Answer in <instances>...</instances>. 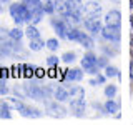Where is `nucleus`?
Returning <instances> with one entry per match:
<instances>
[{"label":"nucleus","mask_w":133,"mask_h":125,"mask_svg":"<svg viewBox=\"0 0 133 125\" xmlns=\"http://www.w3.org/2000/svg\"><path fill=\"white\" fill-rule=\"evenodd\" d=\"M8 14L17 25L32 23V10L25 2H15L8 7Z\"/></svg>","instance_id":"obj_1"},{"label":"nucleus","mask_w":133,"mask_h":125,"mask_svg":"<svg viewBox=\"0 0 133 125\" xmlns=\"http://www.w3.org/2000/svg\"><path fill=\"white\" fill-rule=\"evenodd\" d=\"M25 95L35 98V100H47V92L45 87H40V83L37 80H27L25 82Z\"/></svg>","instance_id":"obj_2"},{"label":"nucleus","mask_w":133,"mask_h":125,"mask_svg":"<svg viewBox=\"0 0 133 125\" xmlns=\"http://www.w3.org/2000/svg\"><path fill=\"white\" fill-rule=\"evenodd\" d=\"M102 37L108 42H113V43H118L122 35H120V27H113V25H105L102 27Z\"/></svg>","instance_id":"obj_3"},{"label":"nucleus","mask_w":133,"mask_h":125,"mask_svg":"<svg viewBox=\"0 0 133 125\" xmlns=\"http://www.w3.org/2000/svg\"><path fill=\"white\" fill-rule=\"evenodd\" d=\"M83 27L87 28V32L90 35H97V33L102 32V22H100L97 17H87L83 20Z\"/></svg>","instance_id":"obj_4"},{"label":"nucleus","mask_w":133,"mask_h":125,"mask_svg":"<svg viewBox=\"0 0 133 125\" xmlns=\"http://www.w3.org/2000/svg\"><path fill=\"white\" fill-rule=\"evenodd\" d=\"M97 62H98V57L95 55L91 50H88V52H87L85 55L82 57V68L85 70V72H88V70L95 68V67H98ZM98 68H100V67H98Z\"/></svg>","instance_id":"obj_5"},{"label":"nucleus","mask_w":133,"mask_h":125,"mask_svg":"<svg viewBox=\"0 0 133 125\" xmlns=\"http://www.w3.org/2000/svg\"><path fill=\"white\" fill-rule=\"evenodd\" d=\"M70 107L75 117H83L85 115V108H87V102L85 98H78V100H70Z\"/></svg>","instance_id":"obj_6"},{"label":"nucleus","mask_w":133,"mask_h":125,"mask_svg":"<svg viewBox=\"0 0 133 125\" xmlns=\"http://www.w3.org/2000/svg\"><path fill=\"white\" fill-rule=\"evenodd\" d=\"M105 23H107V25H113V27H120V23H122V14H120V10L113 8V10L107 12V15H105Z\"/></svg>","instance_id":"obj_7"},{"label":"nucleus","mask_w":133,"mask_h":125,"mask_svg":"<svg viewBox=\"0 0 133 125\" xmlns=\"http://www.w3.org/2000/svg\"><path fill=\"white\" fill-rule=\"evenodd\" d=\"M68 25H70V22H66V20H52V27L60 39H66V28H68Z\"/></svg>","instance_id":"obj_8"},{"label":"nucleus","mask_w":133,"mask_h":125,"mask_svg":"<svg viewBox=\"0 0 133 125\" xmlns=\"http://www.w3.org/2000/svg\"><path fill=\"white\" fill-rule=\"evenodd\" d=\"M83 10H85L87 17H100V14H102V5H100L98 2H95V0H91V2L85 3V7H83Z\"/></svg>","instance_id":"obj_9"},{"label":"nucleus","mask_w":133,"mask_h":125,"mask_svg":"<svg viewBox=\"0 0 133 125\" xmlns=\"http://www.w3.org/2000/svg\"><path fill=\"white\" fill-rule=\"evenodd\" d=\"M77 42L82 45L83 48H87V50H91V48H93V45H95L93 37L88 35V33H85V32H78V40Z\"/></svg>","instance_id":"obj_10"},{"label":"nucleus","mask_w":133,"mask_h":125,"mask_svg":"<svg viewBox=\"0 0 133 125\" xmlns=\"http://www.w3.org/2000/svg\"><path fill=\"white\" fill-rule=\"evenodd\" d=\"M83 78V70L82 68H70L65 72V82H78Z\"/></svg>","instance_id":"obj_11"},{"label":"nucleus","mask_w":133,"mask_h":125,"mask_svg":"<svg viewBox=\"0 0 133 125\" xmlns=\"http://www.w3.org/2000/svg\"><path fill=\"white\" fill-rule=\"evenodd\" d=\"M53 97H55L57 102H66V100H70V89H66V87H58V89L53 92Z\"/></svg>","instance_id":"obj_12"},{"label":"nucleus","mask_w":133,"mask_h":125,"mask_svg":"<svg viewBox=\"0 0 133 125\" xmlns=\"http://www.w3.org/2000/svg\"><path fill=\"white\" fill-rule=\"evenodd\" d=\"M62 17L70 23H80L82 22V12H75V10H66L65 14H62Z\"/></svg>","instance_id":"obj_13"},{"label":"nucleus","mask_w":133,"mask_h":125,"mask_svg":"<svg viewBox=\"0 0 133 125\" xmlns=\"http://www.w3.org/2000/svg\"><path fill=\"white\" fill-rule=\"evenodd\" d=\"M47 112H48V114H52V115H55V117H63L66 114V110H65L63 107H60L58 103H52V102L47 103Z\"/></svg>","instance_id":"obj_14"},{"label":"nucleus","mask_w":133,"mask_h":125,"mask_svg":"<svg viewBox=\"0 0 133 125\" xmlns=\"http://www.w3.org/2000/svg\"><path fill=\"white\" fill-rule=\"evenodd\" d=\"M20 114L23 117H30V118H37V117H42V112L35 107H30V105H23V108L20 110Z\"/></svg>","instance_id":"obj_15"},{"label":"nucleus","mask_w":133,"mask_h":125,"mask_svg":"<svg viewBox=\"0 0 133 125\" xmlns=\"http://www.w3.org/2000/svg\"><path fill=\"white\" fill-rule=\"evenodd\" d=\"M32 10V23L33 25H37V23H40L42 20H43V15H45V12H43V7H33L30 8Z\"/></svg>","instance_id":"obj_16"},{"label":"nucleus","mask_w":133,"mask_h":125,"mask_svg":"<svg viewBox=\"0 0 133 125\" xmlns=\"http://www.w3.org/2000/svg\"><path fill=\"white\" fill-rule=\"evenodd\" d=\"M103 108H105L107 114H118L120 110V103L116 102L115 98H108L105 102V105H103Z\"/></svg>","instance_id":"obj_17"},{"label":"nucleus","mask_w":133,"mask_h":125,"mask_svg":"<svg viewBox=\"0 0 133 125\" xmlns=\"http://www.w3.org/2000/svg\"><path fill=\"white\" fill-rule=\"evenodd\" d=\"M47 45H45V42L42 40V39H33L30 40V43H28V48L32 50V52H42Z\"/></svg>","instance_id":"obj_18"},{"label":"nucleus","mask_w":133,"mask_h":125,"mask_svg":"<svg viewBox=\"0 0 133 125\" xmlns=\"http://www.w3.org/2000/svg\"><path fill=\"white\" fill-rule=\"evenodd\" d=\"M23 35H25V32L22 30V28H18V27H15V28H12V30H8V39L14 40V42L22 40Z\"/></svg>","instance_id":"obj_19"},{"label":"nucleus","mask_w":133,"mask_h":125,"mask_svg":"<svg viewBox=\"0 0 133 125\" xmlns=\"http://www.w3.org/2000/svg\"><path fill=\"white\" fill-rule=\"evenodd\" d=\"M85 97V90L82 87H72L70 89V100H78Z\"/></svg>","instance_id":"obj_20"},{"label":"nucleus","mask_w":133,"mask_h":125,"mask_svg":"<svg viewBox=\"0 0 133 125\" xmlns=\"http://www.w3.org/2000/svg\"><path fill=\"white\" fill-rule=\"evenodd\" d=\"M66 7H68V10L82 12L85 5H83V2H82V0H66Z\"/></svg>","instance_id":"obj_21"},{"label":"nucleus","mask_w":133,"mask_h":125,"mask_svg":"<svg viewBox=\"0 0 133 125\" xmlns=\"http://www.w3.org/2000/svg\"><path fill=\"white\" fill-rule=\"evenodd\" d=\"M25 35H27L30 40H33V39H40V30L32 23V25H28V27H27V30H25Z\"/></svg>","instance_id":"obj_22"},{"label":"nucleus","mask_w":133,"mask_h":125,"mask_svg":"<svg viewBox=\"0 0 133 125\" xmlns=\"http://www.w3.org/2000/svg\"><path fill=\"white\" fill-rule=\"evenodd\" d=\"M43 7V12L48 15H53L57 12V7H55V0H45V3H42Z\"/></svg>","instance_id":"obj_23"},{"label":"nucleus","mask_w":133,"mask_h":125,"mask_svg":"<svg viewBox=\"0 0 133 125\" xmlns=\"http://www.w3.org/2000/svg\"><path fill=\"white\" fill-rule=\"evenodd\" d=\"M78 32H80V30H77L75 27L68 25V28H66V40H70V42H77V40H78Z\"/></svg>","instance_id":"obj_24"},{"label":"nucleus","mask_w":133,"mask_h":125,"mask_svg":"<svg viewBox=\"0 0 133 125\" xmlns=\"http://www.w3.org/2000/svg\"><path fill=\"white\" fill-rule=\"evenodd\" d=\"M0 117L2 118H10V105L8 102H0Z\"/></svg>","instance_id":"obj_25"},{"label":"nucleus","mask_w":133,"mask_h":125,"mask_svg":"<svg viewBox=\"0 0 133 125\" xmlns=\"http://www.w3.org/2000/svg\"><path fill=\"white\" fill-rule=\"evenodd\" d=\"M103 70H105V75H107V77H110V78H111V77H120V70L116 68V67L110 65V64H108Z\"/></svg>","instance_id":"obj_26"},{"label":"nucleus","mask_w":133,"mask_h":125,"mask_svg":"<svg viewBox=\"0 0 133 125\" xmlns=\"http://www.w3.org/2000/svg\"><path fill=\"white\" fill-rule=\"evenodd\" d=\"M45 45H47V48L52 50V52H57V50L60 48V42H58V39H48L47 42H45Z\"/></svg>","instance_id":"obj_27"},{"label":"nucleus","mask_w":133,"mask_h":125,"mask_svg":"<svg viewBox=\"0 0 133 125\" xmlns=\"http://www.w3.org/2000/svg\"><path fill=\"white\" fill-rule=\"evenodd\" d=\"M7 102H8V105H10V108H15V110H18V112L22 110L23 105H25L22 100H18V98H8Z\"/></svg>","instance_id":"obj_28"},{"label":"nucleus","mask_w":133,"mask_h":125,"mask_svg":"<svg viewBox=\"0 0 133 125\" xmlns=\"http://www.w3.org/2000/svg\"><path fill=\"white\" fill-rule=\"evenodd\" d=\"M103 92H105V97L107 98H113L115 95H116V92H118V89H116V85H107Z\"/></svg>","instance_id":"obj_29"},{"label":"nucleus","mask_w":133,"mask_h":125,"mask_svg":"<svg viewBox=\"0 0 133 125\" xmlns=\"http://www.w3.org/2000/svg\"><path fill=\"white\" fill-rule=\"evenodd\" d=\"M55 7H57V12L58 14H65L66 10H68V7H66V0L63 2V0H55Z\"/></svg>","instance_id":"obj_30"},{"label":"nucleus","mask_w":133,"mask_h":125,"mask_svg":"<svg viewBox=\"0 0 133 125\" xmlns=\"http://www.w3.org/2000/svg\"><path fill=\"white\" fill-rule=\"evenodd\" d=\"M62 60H63L65 64H72V62L77 60V53L75 52H65L63 55H62Z\"/></svg>","instance_id":"obj_31"},{"label":"nucleus","mask_w":133,"mask_h":125,"mask_svg":"<svg viewBox=\"0 0 133 125\" xmlns=\"http://www.w3.org/2000/svg\"><path fill=\"white\" fill-rule=\"evenodd\" d=\"M22 75H23L25 78H32V77H35V68H33L32 65L23 67V68H22Z\"/></svg>","instance_id":"obj_32"},{"label":"nucleus","mask_w":133,"mask_h":125,"mask_svg":"<svg viewBox=\"0 0 133 125\" xmlns=\"http://www.w3.org/2000/svg\"><path fill=\"white\" fill-rule=\"evenodd\" d=\"M102 83H105V75H100L98 73V77H95V78H91L90 80V85H102Z\"/></svg>","instance_id":"obj_33"},{"label":"nucleus","mask_w":133,"mask_h":125,"mask_svg":"<svg viewBox=\"0 0 133 125\" xmlns=\"http://www.w3.org/2000/svg\"><path fill=\"white\" fill-rule=\"evenodd\" d=\"M58 62H60V58H58L57 55H50V57H47V65H48V67H57Z\"/></svg>","instance_id":"obj_34"},{"label":"nucleus","mask_w":133,"mask_h":125,"mask_svg":"<svg viewBox=\"0 0 133 125\" xmlns=\"http://www.w3.org/2000/svg\"><path fill=\"white\" fill-rule=\"evenodd\" d=\"M97 65L100 67V68H105V67L108 65V57H107V55H102V57H98V62H97Z\"/></svg>","instance_id":"obj_35"},{"label":"nucleus","mask_w":133,"mask_h":125,"mask_svg":"<svg viewBox=\"0 0 133 125\" xmlns=\"http://www.w3.org/2000/svg\"><path fill=\"white\" fill-rule=\"evenodd\" d=\"M8 93V87L5 83V78H0V95H7Z\"/></svg>","instance_id":"obj_36"},{"label":"nucleus","mask_w":133,"mask_h":125,"mask_svg":"<svg viewBox=\"0 0 133 125\" xmlns=\"http://www.w3.org/2000/svg\"><path fill=\"white\" fill-rule=\"evenodd\" d=\"M103 55H107L108 58L116 55V50H111V47H103Z\"/></svg>","instance_id":"obj_37"},{"label":"nucleus","mask_w":133,"mask_h":125,"mask_svg":"<svg viewBox=\"0 0 133 125\" xmlns=\"http://www.w3.org/2000/svg\"><path fill=\"white\" fill-rule=\"evenodd\" d=\"M43 77H45V70L35 68V78H43Z\"/></svg>","instance_id":"obj_38"},{"label":"nucleus","mask_w":133,"mask_h":125,"mask_svg":"<svg viewBox=\"0 0 133 125\" xmlns=\"http://www.w3.org/2000/svg\"><path fill=\"white\" fill-rule=\"evenodd\" d=\"M0 78H8V70L7 68H3V67H0Z\"/></svg>","instance_id":"obj_39"},{"label":"nucleus","mask_w":133,"mask_h":125,"mask_svg":"<svg viewBox=\"0 0 133 125\" xmlns=\"http://www.w3.org/2000/svg\"><path fill=\"white\" fill-rule=\"evenodd\" d=\"M130 80L133 82V58H131V64H130Z\"/></svg>","instance_id":"obj_40"},{"label":"nucleus","mask_w":133,"mask_h":125,"mask_svg":"<svg viewBox=\"0 0 133 125\" xmlns=\"http://www.w3.org/2000/svg\"><path fill=\"white\" fill-rule=\"evenodd\" d=\"M130 45L133 47V32H131V37H130Z\"/></svg>","instance_id":"obj_41"},{"label":"nucleus","mask_w":133,"mask_h":125,"mask_svg":"<svg viewBox=\"0 0 133 125\" xmlns=\"http://www.w3.org/2000/svg\"><path fill=\"white\" fill-rule=\"evenodd\" d=\"M8 2V0H0V3H7Z\"/></svg>","instance_id":"obj_42"},{"label":"nucleus","mask_w":133,"mask_h":125,"mask_svg":"<svg viewBox=\"0 0 133 125\" xmlns=\"http://www.w3.org/2000/svg\"><path fill=\"white\" fill-rule=\"evenodd\" d=\"M2 12H3V8H2V3H0V14H2Z\"/></svg>","instance_id":"obj_43"},{"label":"nucleus","mask_w":133,"mask_h":125,"mask_svg":"<svg viewBox=\"0 0 133 125\" xmlns=\"http://www.w3.org/2000/svg\"><path fill=\"white\" fill-rule=\"evenodd\" d=\"M131 28H133V14H131Z\"/></svg>","instance_id":"obj_44"},{"label":"nucleus","mask_w":133,"mask_h":125,"mask_svg":"<svg viewBox=\"0 0 133 125\" xmlns=\"http://www.w3.org/2000/svg\"><path fill=\"white\" fill-rule=\"evenodd\" d=\"M111 2H115V3H116V2H120V0H111Z\"/></svg>","instance_id":"obj_45"}]
</instances>
